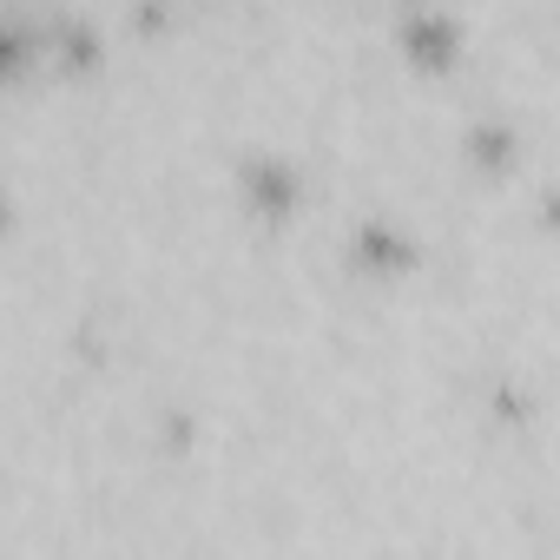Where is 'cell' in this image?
<instances>
[{
    "label": "cell",
    "instance_id": "obj_1",
    "mask_svg": "<svg viewBox=\"0 0 560 560\" xmlns=\"http://www.w3.org/2000/svg\"><path fill=\"white\" fill-rule=\"evenodd\" d=\"M244 185H250V198H257L264 211H284V205L298 198V178L277 165V159H250V165H244Z\"/></svg>",
    "mask_w": 560,
    "mask_h": 560
},
{
    "label": "cell",
    "instance_id": "obj_2",
    "mask_svg": "<svg viewBox=\"0 0 560 560\" xmlns=\"http://www.w3.org/2000/svg\"><path fill=\"white\" fill-rule=\"evenodd\" d=\"M357 250H363V257H376V264H383V270H389V264H402V257H409V244H402V237H396V231H383V224H363V231H357Z\"/></svg>",
    "mask_w": 560,
    "mask_h": 560
},
{
    "label": "cell",
    "instance_id": "obj_3",
    "mask_svg": "<svg viewBox=\"0 0 560 560\" xmlns=\"http://www.w3.org/2000/svg\"><path fill=\"white\" fill-rule=\"evenodd\" d=\"M409 47L429 54V60H442V54L455 47V27H448V21H409Z\"/></svg>",
    "mask_w": 560,
    "mask_h": 560
},
{
    "label": "cell",
    "instance_id": "obj_4",
    "mask_svg": "<svg viewBox=\"0 0 560 560\" xmlns=\"http://www.w3.org/2000/svg\"><path fill=\"white\" fill-rule=\"evenodd\" d=\"M468 145H475V152H488V165H494V159L508 152V132H501V126H481V132H468Z\"/></svg>",
    "mask_w": 560,
    "mask_h": 560
}]
</instances>
